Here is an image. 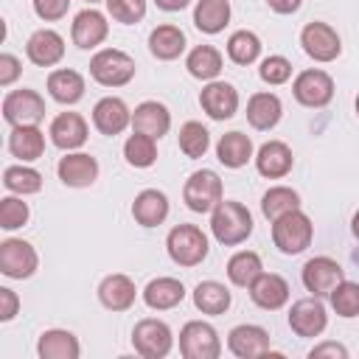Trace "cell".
<instances>
[{
  "instance_id": "6da1fadb",
  "label": "cell",
  "mask_w": 359,
  "mask_h": 359,
  "mask_svg": "<svg viewBox=\"0 0 359 359\" xmlns=\"http://www.w3.org/2000/svg\"><path fill=\"white\" fill-rule=\"evenodd\" d=\"M210 233H213V238L219 244L236 247V244L250 238V233H252V213L247 210V205H241L236 199H222L210 210Z\"/></svg>"
},
{
  "instance_id": "7a4b0ae2",
  "label": "cell",
  "mask_w": 359,
  "mask_h": 359,
  "mask_svg": "<svg viewBox=\"0 0 359 359\" xmlns=\"http://www.w3.org/2000/svg\"><path fill=\"white\" fill-rule=\"evenodd\" d=\"M311 238H314V224L300 208L272 222V244L283 255H300L311 244Z\"/></svg>"
},
{
  "instance_id": "3957f363",
  "label": "cell",
  "mask_w": 359,
  "mask_h": 359,
  "mask_svg": "<svg viewBox=\"0 0 359 359\" xmlns=\"http://www.w3.org/2000/svg\"><path fill=\"white\" fill-rule=\"evenodd\" d=\"M168 258L180 266H196L208 258V236L196 224H177L165 236Z\"/></svg>"
},
{
  "instance_id": "277c9868",
  "label": "cell",
  "mask_w": 359,
  "mask_h": 359,
  "mask_svg": "<svg viewBox=\"0 0 359 359\" xmlns=\"http://www.w3.org/2000/svg\"><path fill=\"white\" fill-rule=\"evenodd\" d=\"M90 76L101 87H123L135 79V59L118 48H101L90 59Z\"/></svg>"
},
{
  "instance_id": "5b68a950",
  "label": "cell",
  "mask_w": 359,
  "mask_h": 359,
  "mask_svg": "<svg viewBox=\"0 0 359 359\" xmlns=\"http://www.w3.org/2000/svg\"><path fill=\"white\" fill-rule=\"evenodd\" d=\"M224 199V188H222V177L210 168L194 171L185 185H182V202L188 205V210L194 213H210L219 202Z\"/></svg>"
},
{
  "instance_id": "8992f818",
  "label": "cell",
  "mask_w": 359,
  "mask_h": 359,
  "mask_svg": "<svg viewBox=\"0 0 359 359\" xmlns=\"http://www.w3.org/2000/svg\"><path fill=\"white\" fill-rule=\"evenodd\" d=\"M132 348L143 359H163L174 348V334H171L168 323H163L157 317H143L132 328Z\"/></svg>"
},
{
  "instance_id": "52a82bcc",
  "label": "cell",
  "mask_w": 359,
  "mask_h": 359,
  "mask_svg": "<svg viewBox=\"0 0 359 359\" xmlns=\"http://www.w3.org/2000/svg\"><path fill=\"white\" fill-rule=\"evenodd\" d=\"M180 353L185 359H219L222 339L216 328L205 320H188L180 328Z\"/></svg>"
},
{
  "instance_id": "ba28073f",
  "label": "cell",
  "mask_w": 359,
  "mask_h": 359,
  "mask_svg": "<svg viewBox=\"0 0 359 359\" xmlns=\"http://www.w3.org/2000/svg\"><path fill=\"white\" fill-rule=\"evenodd\" d=\"M300 45H303V50H306L309 59L323 62V65H325V62H334V59L342 53V39H339V34H337L328 22H320V20L303 25V31H300Z\"/></svg>"
},
{
  "instance_id": "9c48e42d",
  "label": "cell",
  "mask_w": 359,
  "mask_h": 359,
  "mask_svg": "<svg viewBox=\"0 0 359 359\" xmlns=\"http://www.w3.org/2000/svg\"><path fill=\"white\" fill-rule=\"evenodd\" d=\"M292 95L297 98V104H303L309 109H320V107L331 104V98H334V79L317 67L303 70L292 81Z\"/></svg>"
},
{
  "instance_id": "30bf717a",
  "label": "cell",
  "mask_w": 359,
  "mask_h": 359,
  "mask_svg": "<svg viewBox=\"0 0 359 359\" xmlns=\"http://www.w3.org/2000/svg\"><path fill=\"white\" fill-rule=\"evenodd\" d=\"M3 118L11 126H25V123H36L45 118V98L36 90H11L3 98Z\"/></svg>"
},
{
  "instance_id": "8fae6325",
  "label": "cell",
  "mask_w": 359,
  "mask_h": 359,
  "mask_svg": "<svg viewBox=\"0 0 359 359\" xmlns=\"http://www.w3.org/2000/svg\"><path fill=\"white\" fill-rule=\"evenodd\" d=\"M39 266V255L34 250V244L22 241V238H6L0 241V272L6 278L14 280H25L36 272Z\"/></svg>"
},
{
  "instance_id": "7c38bea8",
  "label": "cell",
  "mask_w": 359,
  "mask_h": 359,
  "mask_svg": "<svg viewBox=\"0 0 359 359\" xmlns=\"http://www.w3.org/2000/svg\"><path fill=\"white\" fill-rule=\"evenodd\" d=\"M300 280L306 286V292H311L314 297H328L334 292V286L339 280H345V269L328 258V255H317V258H309L300 269Z\"/></svg>"
},
{
  "instance_id": "4fadbf2b",
  "label": "cell",
  "mask_w": 359,
  "mask_h": 359,
  "mask_svg": "<svg viewBox=\"0 0 359 359\" xmlns=\"http://www.w3.org/2000/svg\"><path fill=\"white\" fill-rule=\"evenodd\" d=\"M328 325V311L320 297H300L289 309V328L297 337H320Z\"/></svg>"
},
{
  "instance_id": "5bb4252c",
  "label": "cell",
  "mask_w": 359,
  "mask_h": 359,
  "mask_svg": "<svg viewBox=\"0 0 359 359\" xmlns=\"http://www.w3.org/2000/svg\"><path fill=\"white\" fill-rule=\"evenodd\" d=\"M199 107L213 121H227L238 112V90L230 81H208L199 93Z\"/></svg>"
},
{
  "instance_id": "9a60e30c",
  "label": "cell",
  "mask_w": 359,
  "mask_h": 359,
  "mask_svg": "<svg viewBox=\"0 0 359 359\" xmlns=\"http://www.w3.org/2000/svg\"><path fill=\"white\" fill-rule=\"evenodd\" d=\"M227 351L238 359H258L266 356L269 348V331L252 323H241L227 334Z\"/></svg>"
},
{
  "instance_id": "2e32d148",
  "label": "cell",
  "mask_w": 359,
  "mask_h": 359,
  "mask_svg": "<svg viewBox=\"0 0 359 359\" xmlns=\"http://www.w3.org/2000/svg\"><path fill=\"white\" fill-rule=\"evenodd\" d=\"M109 34V22L107 17L98 11V8H81L76 17H73V25H70V36H73V45L81 48V50H93L98 48Z\"/></svg>"
},
{
  "instance_id": "e0dca14e",
  "label": "cell",
  "mask_w": 359,
  "mask_h": 359,
  "mask_svg": "<svg viewBox=\"0 0 359 359\" xmlns=\"http://www.w3.org/2000/svg\"><path fill=\"white\" fill-rule=\"evenodd\" d=\"M50 143L62 151H73V149H81L87 143V135H90V126L87 121L79 115V112H59L53 121H50Z\"/></svg>"
},
{
  "instance_id": "ac0fdd59",
  "label": "cell",
  "mask_w": 359,
  "mask_h": 359,
  "mask_svg": "<svg viewBox=\"0 0 359 359\" xmlns=\"http://www.w3.org/2000/svg\"><path fill=\"white\" fill-rule=\"evenodd\" d=\"M25 56L36 67H53V65H59L62 56H65V39H62V34H56L53 28L34 31L28 36V42H25Z\"/></svg>"
},
{
  "instance_id": "d6986e66",
  "label": "cell",
  "mask_w": 359,
  "mask_h": 359,
  "mask_svg": "<svg viewBox=\"0 0 359 359\" xmlns=\"http://www.w3.org/2000/svg\"><path fill=\"white\" fill-rule=\"evenodd\" d=\"M93 126L101 132V135H121L126 126H132V112L129 107L123 104V98H115V95H104L101 101H95L93 107Z\"/></svg>"
},
{
  "instance_id": "ffe728a7",
  "label": "cell",
  "mask_w": 359,
  "mask_h": 359,
  "mask_svg": "<svg viewBox=\"0 0 359 359\" xmlns=\"http://www.w3.org/2000/svg\"><path fill=\"white\" fill-rule=\"evenodd\" d=\"M56 174L67 188H87L98 180V160L84 151H67L59 160Z\"/></svg>"
},
{
  "instance_id": "44dd1931",
  "label": "cell",
  "mask_w": 359,
  "mask_h": 359,
  "mask_svg": "<svg viewBox=\"0 0 359 359\" xmlns=\"http://www.w3.org/2000/svg\"><path fill=\"white\" fill-rule=\"evenodd\" d=\"M252 303L264 311H278L280 306H286L289 300V283L286 278L275 275V272H261L250 286H247Z\"/></svg>"
},
{
  "instance_id": "7402d4cb",
  "label": "cell",
  "mask_w": 359,
  "mask_h": 359,
  "mask_svg": "<svg viewBox=\"0 0 359 359\" xmlns=\"http://www.w3.org/2000/svg\"><path fill=\"white\" fill-rule=\"evenodd\" d=\"M171 129V112L165 104L160 101H143L135 107L132 112V132H140V135H149L154 140H160L163 135H168Z\"/></svg>"
},
{
  "instance_id": "603a6c76",
  "label": "cell",
  "mask_w": 359,
  "mask_h": 359,
  "mask_svg": "<svg viewBox=\"0 0 359 359\" xmlns=\"http://www.w3.org/2000/svg\"><path fill=\"white\" fill-rule=\"evenodd\" d=\"M294 165V157H292V149L283 143V140H266L258 151H255V168L261 177L266 180H280L292 171Z\"/></svg>"
},
{
  "instance_id": "cb8c5ba5",
  "label": "cell",
  "mask_w": 359,
  "mask_h": 359,
  "mask_svg": "<svg viewBox=\"0 0 359 359\" xmlns=\"http://www.w3.org/2000/svg\"><path fill=\"white\" fill-rule=\"evenodd\" d=\"M137 297V289H135V280L123 272H115V275H107L101 283H98V300L104 309L109 311H126L132 309Z\"/></svg>"
},
{
  "instance_id": "d4e9b609",
  "label": "cell",
  "mask_w": 359,
  "mask_h": 359,
  "mask_svg": "<svg viewBox=\"0 0 359 359\" xmlns=\"http://www.w3.org/2000/svg\"><path fill=\"white\" fill-rule=\"evenodd\" d=\"M36 353L39 359H79L81 345L73 331L67 328H48L36 339Z\"/></svg>"
},
{
  "instance_id": "484cf974",
  "label": "cell",
  "mask_w": 359,
  "mask_h": 359,
  "mask_svg": "<svg viewBox=\"0 0 359 359\" xmlns=\"http://www.w3.org/2000/svg\"><path fill=\"white\" fill-rule=\"evenodd\" d=\"M283 115V104L275 93H252L247 101V121L258 132H269L278 126Z\"/></svg>"
},
{
  "instance_id": "4316f807",
  "label": "cell",
  "mask_w": 359,
  "mask_h": 359,
  "mask_svg": "<svg viewBox=\"0 0 359 359\" xmlns=\"http://www.w3.org/2000/svg\"><path fill=\"white\" fill-rule=\"evenodd\" d=\"M182 300H185V286H182V280L168 278V275L149 280L146 289H143V303H146L149 309H154V311H168V309L180 306Z\"/></svg>"
},
{
  "instance_id": "83f0119b",
  "label": "cell",
  "mask_w": 359,
  "mask_h": 359,
  "mask_svg": "<svg viewBox=\"0 0 359 359\" xmlns=\"http://www.w3.org/2000/svg\"><path fill=\"white\" fill-rule=\"evenodd\" d=\"M132 216L140 227H157L168 216V196L157 188H146L132 202Z\"/></svg>"
},
{
  "instance_id": "f1b7e54d",
  "label": "cell",
  "mask_w": 359,
  "mask_h": 359,
  "mask_svg": "<svg viewBox=\"0 0 359 359\" xmlns=\"http://www.w3.org/2000/svg\"><path fill=\"white\" fill-rule=\"evenodd\" d=\"M48 93L53 101L70 107V104H79L84 98V76L79 70H70V67H59V70H50L48 76Z\"/></svg>"
},
{
  "instance_id": "f546056e",
  "label": "cell",
  "mask_w": 359,
  "mask_h": 359,
  "mask_svg": "<svg viewBox=\"0 0 359 359\" xmlns=\"http://www.w3.org/2000/svg\"><path fill=\"white\" fill-rule=\"evenodd\" d=\"M8 151L14 157H20L22 163L39 160L45 154V135L36 123H25V126H11L8 135Z\"/></svg>"
},
{
  "instance_id": "4dcf8cb0",
  "label": "cell",
  "mask_w": 359,
  "mask_h": 359,
  "mask_svg": "<svg viewBox=\"0 0 359 359\" xmlns=\"http://www.w3.org/2000/svg\"><path fill=\"white\" fill-rule=\"evenodd\" d=\"M216 157L224 168H241L252 160V140L238 129L224 132L216 143Z\"/></svg>"
},
{
  "instance_id": "1f68e13d",
  "label": "cell",
  "mask_w": 359,
  "mask_h": 359,
  "mask_svg": "<svg viewBox=\"0 0 359 359\" xmlns=\"http://www.w3.org/2000/svg\"><path fill=\"white\" fill-rule=\"evenodd\" d=\"M185 50V34L182 28L171 25V22H163L157 25L151 34H149V53L160 62H171L177 59L180 53Z\"/></svg>"
},
{
  "instance_id": "d6a6232c",
  "label": "cell",
  "mask_w": 359,
  "mask_h": 359,
  "mask_svg": "<svg viewBox=\"0 0 359 359\" xmlns=\"http://www.w3.org/2000/svg\"><path fill=\"white\" fill-rule=\"evenodd\" d=\"M230 303H233V294H230V289H227L224 283H219V280H202V283H196V289H194V306H196V311H202V314H210V317L224 314V311L230 309Z\"/></svg>"
},
{
  "instance_id": "836d02e7",
  "label": "cell",
  "mask_w": 359,
  "mask_h": 359,
  "mask_svg": "<svg viewBox=\"0 0 359 359\" xmlns=\"http://www.w3.org/2000/svg\"><path fill=\"white\" fill-rule=\"evenodd\" d=\"M230 22V0H196L194 25L202 34H219Z\"/></svg>"
},
{
  "instance_id": "e575fe53",
  "label": "cell",
  "mask_w": 359,
  "mask_h": 359,
  "mask_svg": "<svg viewBox=\"0 0 359 359\" xmlns=\"http://www.w3.org/2000/svg\"><path fill=\"white\" fill-rule=\"evenodd\" d=\"M185 67H188V73H191L194 79H199V81H213V79L222 73L224 59H222V53H219L213 45H196V48L185 56Z\"/></svg>"
},
{
  "instance_id": "d590c367",
  "label": "cell",
  "mask_w": 359,
  "mask_h": 359,
  "mask_svg": "<svg viewBox=\"0 0 359 359\" xmlns=\"http://www.w3.org/2000/svg\"><path fill=\"white\" fill-rule=\"evenodd\" d=\"M264 272V264H261V255L252 252V250H238L236 255H230L227 261V278L233 286H241L247 289L258 275Z\"/></svg>"
},
{
  "instance_id": "8d00e7d4",
  "label": "cell",
  "mask_w": 359,
  "mask_h": 359,
  "mask_svg": "<svg viewBox=\"0 0 359 359\" xmlns=\"http://www.w3.org/2000/svg\"><path fill=\"white\" fill-rule=\"evenodd\" d=\"M297 208H300V194L294 188H286V185H275L261 196V213L269 222H275V219H280Z\"/></svg>"
},
{
  "instance_id": "74e56055",
  "label": "cell",
  "mask_w": 359,
  "mask_h": 359,
  "mask_svg": "<svg viewBox=\"0 0 359 359\" xmlns=\"http://www.w3.org/2000/svg\"><path fill=\"white\" fill-rule=\"evenodd\" d=\"M3 185L8 194H17V196L39 194L42 191V174L31 165H8L3 171Z\"/></svg>"
},
{
  "instance_id": "f35d334b",
  "label": "cell",
  "mask_w": 359,
  "mask_h": 359,
  "mask_svg": "<svg viewBox=\"0 0 359 359\" xmlns=\"http://www.w3.org/2000/svg\"><path fill=\"white\" fill-rule=\"evenodd\" d=\"M177 143H180V151L191 160H199L205 157V151L210 149V132L199 123V121H185L180 126V135H177Z\"/></svg>"
},
{
  "instance_id": "ab89813d",
  "label": "cell",
  "mask_w": 359,
  "mask_h": 359,
  "mask_svg": "<svg viewBox=\"0 0 359 359\" xmlns=\"http://www.w3.org/2000/svg\"><path fill=\"white\" fill-rule=\"evenodd\" d=\"M123 157L132 168H149L157 160V140L140 132H132L123 143Z\"/></svg>"
},
{
  "instance_id": "60d3db41",
  "label": "cell",
  "mask_w": 359,
  "mask_h": 359,
  "mask_svg": "<svg viewBox=\"0 0 359 359\" xmlns=\"http://www.w3.org/2000/svg\"><path fill=\"white\" fill-rule=\"evenodd\" d=\"M227 56L236 65H252L261 56V39H258V34H252L247 28L233 31L230 39H227Z\"/></svg>"
},
{
  "instance_id": "b9f144b4",
  "label": "cell",
  "mask_w": 359,
  "mask_h": 359,
  "mask_svg": "<svg viewBox=\"0 0 359 359\" xmlns=\"http://www.w3.org/2000/svg\"><path fill=\"white\" fill-rule=\"evenodd\" d=\"M331 300V309L339 314V317H356L359 314V283L353 280H339L334 286V292L328 294Z\"/></svg>"
},
{
  "instance_id": "7bdbcfd3",
  "label": "cell",
  "mask_w": 359,
  "mask_h": 359,
  "mask_svg": "<svg viewBox=\"0 0 359 359\" xmlns=\"http://www.w3.org/2000/svg\"><path fill=\"white\" fill-rule=\"evenodd\" d=\"M31 210H28V202H22V196L11 194V196H3L0 199V227L3 230H17L28 222Z\"/></svg>"
},
{
  "instance_id": "ee69618b",
  "label": "cell",
  "mask_w": 359,
  "mask_h": 359,
  "mask_svg": "<svg viewBox=\"0 0 359 359\" xmlns=\"http://www.w3.org/2000/svg\"><path fill=\"white\" fill-rule=\"evenodd\" d=\"M107 14L121 25H135L146 17V0H104Z\"/></svg>"
},
{
  "instance_id": "f6af8a7d",
  "label": "cell",
  "mask_w": 359,
  "mask_h": 359,
  "mask_svg": "<svg viewBox=\"0 0 359 359\" xmlns=\"http://www.w3.org/2000/svg\"><path fill=\"white\" fill-rule=\"evenodd\" d=\"M258 76H261V81L264 84H286L289 79H292V62L286 59V56H266L264 62H261V67H258Z\"/></svg>"
},
{
  "instance_id": "bcb514c9",
  "label": "cell",
  "mask_w": 359,
  "mask_h": 359,
  "mask_svg": "<svg viewBox=\"0 0 359 359\" xmlns=\"http://www.w3.org/2000/svg\"><path fill=\"white\" fill-rule=\"evenodd\" d=\"M67 8H70V0H34V11H36V17L45 20V22L62 20V17L67 14Z\"/></svg>"
},
{
  "instance_id": "7dc6e473",
  "label": "cell",
  "mask_w": 359,
  "mask_h": 359,
  "mask_svg": "<svg viewBox=\"0 0 359 359\" xmlns=\"http://www.w3.org/2000/svg\"><path fill=\"white\" fill-rule=\"evenodd\" d=\"M22 73V62L14 53H0V87H11Z\"/></svg>"
},
{
  "instance_id": "c3c4849f",
  "label": "cell",
  "mask_w": 359,
  "mask_h": 359,
  "mask_svg": "<svg viewBox=\"0 0 359 359\" xmlns=\"http://www.w3.org/2000/svg\"><path fill=\"white\" fill-rule=\"evenodd\" d=\"M17 309H20V297H17V292L8 289V286H0V323L14 320Z\"/></svg>"
},
{
  "instance_id": "681fc988",
  "label": "cell",
  "mask_w": 359,
  "mask_h": 359,
  "mask_svg": "<svg viewBox=\"0 0 359 359\" xmlns=\"http://www.w3.org/2000/svg\"><path fill=\"white\" fill-rule=\"evenodd\" d=\"M323 356H331V359H348V348L339 345V342H320L309 351V359H323Z\"/></svg>"
},
{
  "instance_id": "f907efd6",
  "label": "cell",
  "mask_w": 359,
  "mask_h": 359,
  "mask_svg": "<svg viewBox=\"0 0 359 359\" xmlns=\"http://www.w3.org/2000/svg\"><path fill=\"white\" fill-rule=\"evenodd\" d=\"M303 0H266V6L275 11V14H294L300 8Z\"/></svg>"
},
{
  "instance_id": "816d5d0a",
  "label": "cell",
  "mask_w": 359,
  "mask_h": 359,
  "mask_svg": "<svg viewBox=\"0 0 359 359\" xmlns=\"http://www.w3.org/2000/svg\"><path fill=\"white\" fill-rule=\"evenodd\" d=\"M157 3V8H163V11H182L191 0H154Z\"/></svg>"
},
{
  "instance_id": "f5cc1de1",
  "label": "cell",
  "mask_w": 359,
  "mask_h": 359,
  "mask_svg": "<svg viewBox=\"0 0 359 359\" xmlns=\"http://www.w3.org/2000/svg\"><path fill=\"white\" fill-rule=\"evenodd\" d=\"M351 233H353V238H359V210H356L353 219H351Z\"/></svg>"
},
{
  "instance_id": "db71d44e",
  "label": "cell",
  "mask_w": 359,
  "mask_h": 359,
  "mask_svg": "<svg viewBox=\"0 0 359 359\" xmlns=\"http://www.w3.org/2000/svg\"><path fill=\"white\" fill-rule=\"evenodd\" d=\"M356 115H359V95H356Z\"/></svg>"
},
{
  "instance_id": "11a10c76",
  "label": "cell",
  "mask_w": 359,
  "mask_h": 359,
  "mask_svg": "<svg viewBox=\"0 0 359 359\" xmlns=\"http://www.w3.org/2000/svg\"><path fill=\"white\" fill-rule=\"evenodd\" d=\"M87 3H90V6H93V3H98V0H87Z\"/></svg>"
}]
</instances>
